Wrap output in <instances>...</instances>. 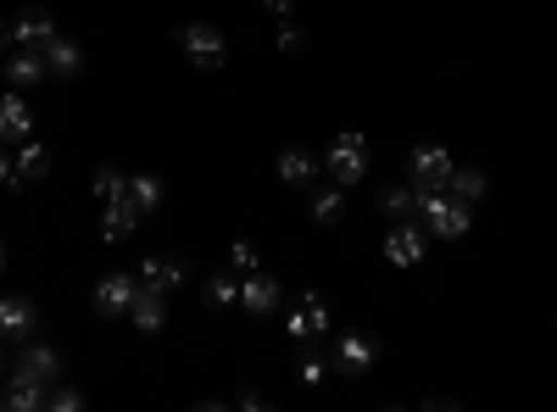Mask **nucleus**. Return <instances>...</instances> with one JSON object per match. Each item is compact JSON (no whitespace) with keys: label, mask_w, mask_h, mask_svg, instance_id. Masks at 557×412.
Listing matches in <instances>:
<instances>
[{"label":"nucleus","mask_w":557,"mask_h":412,"mask_svg":"<svg viewBox=\"0 0 557 412\" xmlns=\"http://www.w3.org/2000/svg\"><path fill=\"white\" fill-rule=\"evenodd\" d=\"M474 207L457 201L451 190H418V223L430 228V240H462L469 235Z\"/></svg>","instance_id":"obj_1"},{"label":"nucleus","mask_w":557,"mask_h":412,"mask_svg":"<svg viewBox=\"0 0 557 412\" xmlns=\"http://www.w3.org/2000/svg\"><path fill=\"white\" fill-rule=\"evenodd\" d=\"M178 45H184V57H190L201 73H218L228 62V39H223L218 23H190V28L178 34Z\"/></svg>","instance_id":"obj_2"},{"label":"nucleus","mask_w":557,"mask_h":412,"mask_svg":"<svg viewBox=\"0 0 557 412\" xmlns=\"http://www.w3.org/2000/svg\"><path fill=\"white\" fill-rule=\"evenodd\" d=\"M323 167L335 173V185H357V178H368V140L362 134H335L330 151H323Z\"/></svg>","instance_id":"obj_3"},{"label":"nucleus","mask_w":557,"mask_h":412,"mask_svg":"<svg viewBox=\"0 0 557 412\" xmlns=\"http://www.w3.org/2000/svg\"><path fill=\"white\" fill-rule=\"evenodd\" d=\"M451 151L446 146H412L407 151V173H412V190H446L451 185Z\"/></svg>","instance_id":"obj_4"},{"label":"nucleus","mask_w":557,"mask_h":412,"mask_svg":"<svg viewBox=\"0 0 557 412\" xmlns=\"http://www.w3.org/2000/svg\"><path fill=\"white\" fill-rule=\"evenodd\" d=\"M424 251H430V228L418 223V217L396 223L391 235H385V257H391L396 267H412V262H424Z\"/></svg>","instance_id":"obj_5"},{"label":"nucleus","mask_w":557,"mask_h":412,"mask_svg":"<svg viewBox=\"0 0 557 412\" xmlns=\"http://www.w3.org/2000/svg\"><path fill=\"white\" fill-rule=\"evenodd\" d=\"M51 39H57V17L45 7H23L12 17V45H23V51H45Z\"/></svg>","instance_id":"obj_6"},{"label":"nucleus","mask_w":557,"mask_h":412,"mask_svg":"<svg viewBox=\"0 0 557 412\" xmlns=\"http://www.w3.org/2000/svg\"><path fill=\"white\" fill-rule=\"evenodd\" d=\"M134 296H139L134 273H107V279L96 285V312H101V317H128Z\"/></svg>","instance_id":"obj_7"},{"label":"nucleus","mask_w":557,"mask_h":412,"mask_svg":"<svg viewBox=\"0 0 557 412\" xmlns=\"http://www.w3.org/2000/svg\"><path fill=\"white\" fill-rule=\"evenodd\" d=\"M285 329H290V340H318L323 329H330V307H323L318 296H301L285 317Z\"/></svg>","instance_id":"obj_8"},{"label":"nucleus","mask_w":557,"mask_h":412,"mask_svg":"<svg viewBox=\"0 0 557 412\" xmlns=\"http://www.w3.org/2000/svg\"><path fill=\"white\" fill-rule=\"evenodd\" d=\"M134 279L146 285V290H157V296H173V290L184 285V262H178V257H146Z\"/></svg>","instance_id":"obj_9"},{"label":"nucleus","mask_w":557,"mask_h":412,"mask_svg":"<svg viewBox=\"0 0 557 412\" xmlns=\"http://www.w3.org/2000/svg\"><path fill=\"white\" fill-rule=\"evenodd\" d=\"M240 307L251 312V317H268L273 307H278V279H273V273H246V279H240Z\"/></svg>","instance_id":"obj_10"},{"label":"nucleus","mask_w":557,"mask_h":412,"mask_svg":"<svg viewBox=\"0 0 557 412\" xmlns=\"http://www.w3.org/2000/svg\"><path fill=\"white\" fill-rule=\"evenodd\" d=\"M34 134V107L23 96H0V140L7 146H23Z\"/></svg>","instance_id":"obj_11"},{"label":"nucleus","mask_w":557,"mask_h":412,"mask_svg":"<svg viewBox=\"0 0 557 412\" xmlns=\"http://www.w3.org/2000/svg\"><path fill=\"white\" fill-rule=\"evenodd\" d=\"M278 178H285V185H296V190H312V185H318V151H307V146L278 151Z\"/></svg>","instance_id":"obj_12"},{"label":"nucleus","mask_w":557,"mask_h":412,"mask_svg":"<svg viewBox=\"0 0 557 412\" xmlns=\"http://www.w3.org/2000/svg\"><path fill=\"white\" fill-rule=\"evenodd\" d=\"M28 335H34V301L0 296V340H28Z\"/></svg>","instance_id":"obj_13"},{"label":"nucleus","mask_w":557,"mask_h":412,"mask_svg":"<svg viewBox=\"0 0 557 412\" xmlns=\"http://www.w3.org/2000/svg\"><path fill=\"white\" fill-rule=\"evenodd\" d=\"M128 324H134L139 335H162V329H168V307H162V296L139 285V296H134V307H128Z\"/></svg>","instance_id":"obj_14"},{"label":"nucleus","mask_w":557,"mask_h":412,"mask_svg":"<svg viewBox=\"0 0 557 412\" xmlns=\"http://www.w3.org/2000/svg\"><path fill=\"white\" fill-rule=\"evenodd\" d=\"M374 357H380V346L368 340V335H346V340H341V351H335V369L357 379V374L374 369Z\"/></svg>","instance_id":"obj_15"},{"label":"nucleus","mask_w":557,"mask_h":412,"mask_svg":"<svg viewBox=\"0 0 557 412\" xmlns=\"http://www.w3.org/2000/svg\"><path fill=\"white\" fill-rule=\"evenodd\" d=\"M134 228H139V207H134L128 196L101 207V240H112V246H117V240H128V235H134Z\"/></svg>","instance_id":"obj_16"},{"label":"nucleus","mask_w":557,"mask_h":412,"mask_svg":"<svg viewBox=\"0 0 557 412\" xmlns=\"http://www.w3.org/2000/svg\"><path fill=\"white\" fill-rule=\"evenodd\" d=\"M17 374H28V379H39V385H57V379H62V357H57L51 346H28V351L17 357Z\"/></svg>","instance_id":"obj_17"},{"label":"nucleus","mask_w":557,"mask_h":412,"mask_svg":"<svg viewBox=\"0 0 557 412\" xmlns=\"http://www.w3.org/2000/svg\"><path fill=\"white\" fill-rule=\"evenodd\" d=\"M12 173L23 178V185H39V178L51 173V151H45L39 140H23V146L12 151Z\"/></svg>","instance_id":"obj_18"},{"label":"nucleus","mask_w":557,"mask_h":412,"mask_svg":"<svg viewBox=\"0 0 557 412\" xmlns=\"http://www.w3.org/2000/svg\"><path fill=\"white\" fill-rule=\"evenodd\" d=\"M39 57H45V67H51L57 78H73V73L84 67V51H78V45H73V39H62V34H57L51 45H45V51H39Z\"/></svg>","instance_id":"obj_19"},{"label":"nucleus","mask_w":557,"mask_h":412,"mask_svg":"<svg viewBox=\"0 0 557 412\" xmlns=\"http://www.w3.org/2000/svg\"><path fill=\"white\" fill-rule=\"evenodd\" d=\"M7 78H12V84H39V78H51V67H45V57H39V51H23V45H12Z\"/></svg>","instance_id":"obj_20"},{"label":"nucleus","mask_w":557,"mask_h":412,"mask_svg":"<svg viewBox=\"0 0 557 412\" xmlns=\"http://www.w3.org/2000/svg\"><path fill=\"white\" fill-rule=\"evenodd\" d=\"M45 390H51V385H39V379H28V374L12 369V379H7V390H0V401H7V407H45Z\"/></svg>","instance_id":"obj_21"},{"label":"nucleus","mask_w":557,"mask_h":412,"mask_svg":"<svg viewBox=\"0 0 557 412\" xmlns=\"http://www.w3.org/2000/svg\"><path fill=\"white\" fill-rule=\"evenodd\" d=\"M128 201L139 207V217L157 212V207H162V178H157V173H134V178H128Z\"/></svg>","instance_id":"obj_22"},{"label":"nucleus","mask_w":557,"mask_h":412,"mask_svg":"<svg viewBox=\"0 0 557 412\" xmlns=\"http://www.w3.org/2000/svg\"><path fill=\"white\" fill-rule=\"evenodd\" d=\"M446 190H451L457 201H469V207H480L491 185H485V173H474V167H451V185H446Z\"/></svg>","instance_id":"obj_23"},{"label":"nucleus","mask_w":557,"mask_h":412,"mask_svg":"<svg viewBox=\"0 0 557 412\" xmlns=\"http://www.w3.org/2000/svg\"><path fill=\"white\" fill-rule=\"evenodd\" d=\"M307 207H312V217H318V223H335V217L346 212V185H330V190H312V201H307Z\"/></svg>","instance_id":"obj_24"},{"label":"nucleus","mask_w":557,"mask_h":412,"mask_svg":"<svg viewBox=\"0 0 557 412\" xmlns=\"http://www.w3.org/2000/svg\"><path fill=\"white\" fill-rule=\"evenodd\" d=\"M380 212L396 217V223H407V217H418V196H412L407 185H391V190L380 196Z\"/></svg>","instance_id":"obj_25"},{"label":"nucleus","mask_w":557,"mask_h":412,"mask_svg":"<svg viewBox=\"0 0 557 412\" xmlns=\"http://www.w3.org/2000/svg\"><path fill=\"white\" fill-rule=\"evenodd\" d=\"M207 301L212 307H235L240 301V279H235V273H212V279H207Z\"/></svg>","instance_id":"obj_26"},{"label":"nucleus","mask_w":557,"mask_h":412,"mask_svg":"<svg viewBox=\"0 0 557 412\" xmlns=\"http://www.w3.org/2000/svg\"><path fill=\"white\" fill-rule=\"evenodd\" d=\"M96 196H101V207H107V201H123V196H128V178H123L117 167H101V173H96Z\"/></svg>","instance_id":"obj_27"},{"label":"nucleus","mask_w":557,"mask_h":412,"mask_svg":"<svg viewBox=\"0 0 557 412\" xmlns=\"http://www.w3.org/2000/svg\"><path fill=\"white\" fill-rule=\"evenodd\" d=\"M228 267H235V273H257L262 267V251L251 240H235V246H228Z\"/></svg>","instance_id":"obj_28"},{"label":"nucleus","mask_w":557,"mask_h":412,"mask_svg":"<svg viewBox=\"0 0 557 412\" xmlns=\"http://www.w3.org/2000/svg\"><path fill=\"white\" fill-rule=\"evenodd\" d=\"M278 51H301V28H296V17H278Z\"/></svg>","instance_id":"obj_29"},{"label":"nucleus","mask_w":557,"mask_h":412,"mask_svg":"<svg viewBox=\"0 0 557 412\" xmlns=\"http://www.w3.org/2000/svg\"><path fill=\"white\" fill-rule=\"evenodd\" d=\"M45 407H84V396L67 390V385H51V390H45Z\"/></svg>","instance_id":"obj_30"},{"label":"nucleus","mask_w":557,"mask_h":412,"mask_svg":"<svg viewBox=\"0 0 557 412\" xmlns=\"http://www.w3.org/2000/svg\"><path fill=\"white\" fill-rule=\"evenodd\" d=\"M301 385H323V362H318V357L301 362Z\"/></svg>","instance_id":"obj_31"},{"label":"nucleus","mask_w":557,"mask_h":412,"mask_svg":"<svg viewBox=\"0 0 557 412\" xmlns=\"http://www.w3.org/2000/svg\"><path fill=\"white\" fill-rule=\"evenodd\" d=\"M262 7H268L273 17H296V0H262Z\"/></svg>","instance_id":"obj_32"},{"label":"nucleus","mask_w":557,"mask_h":412,"mask_svg":"<svg viewBox=\"0 0 557 412\" xmlns=\"http://www.w3.org/2000/svg\"><path fill=\"white\" fill-rule=\"evenodd\" d=\"M7 178H17V173H12V151H7V140H0V185H7Z\"/></svg>","instance_id":"obj_33"},{"label":"nucleus","mask_w":557,"mask_h":412,"mask_svg":"<svg viewBox=\"0 0 557 412\" xmlns=\"http://www.w3.org/2000/svg\"><path fill=\"white\" fill-rule=\"evenodd\" d=\"M0 273H7V240H0Z\"/></svg>","instance_id":"obj_34"},{"label":"nucleus","mask_w":557,"mask_h":412,"mask_svg":"<svg viewBox=\"0 0 557 412\" xmlns=\"http://www.w3.org/2000/svg\"><path fill=\"white\" fill-rule=\"evenodd\" d=\"M7 45H12V34H7V28H0V51H7Z\"/></svg>","instance_id":"obj_35"},{"label":"nucleus","mask_w":557,"mask_h":412,"mask_svg":"<svg viewBox=\"0 0 557 412\" xmlns=\"http://www.w3.org/2000/svg\"><path fill=\"white\" fill-rule=\"evenodd\" d=\"M0 374H7V362H0Z\"/></svg>","instance_id":"obj_36"}]
</instances>
